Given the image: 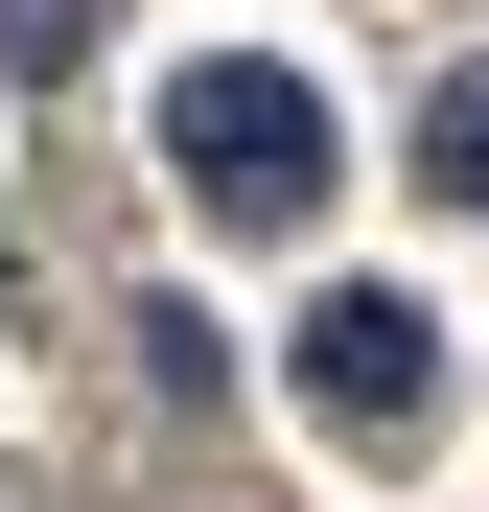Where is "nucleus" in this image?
Instances as JSON below:
<instances>
[{
  "mask_svg": "<svg viewBox=\"0 0 489 512\" xmlns=\"http://www.w3.org/2000/svg\"><path fill=\"white\" fill-rule=\"evenodd\" d=\"M163 163H187V210L210 233H326V70H280V47H187L163 70Z\"/></svg>",
  "mask_w": 489,
  "mask_h": 512,
  "instance_id": "obj_1",
  "label": "nucleus"
},
{
  "mask_svg": "<svg viewBox=\"0 0 489 512\" xmlns=\"http://www.w3.org/2000/svg\"><path fill=\"white\" fill-rule=\"evenodd\" d=\"M303 396L350 419V443H420V419H443V326L396 303V280H326L303 303Z\"/></svg>",
  "mask_w": 489,
  "mask_h": 512,
  "instance_id": "obj_2",
  "label": "nucleus"
},
{
  "mask_svg": "<svg viewBox=\"0 0 489 512\" xmlns=\"http://www.w3.org/2000/svg\"><path fill=\"white\" fill-rule=\"evenodd\" d=\"M420 187H443V210H489V70H443V94H420Z\"/></svg>",
  "mask_w": 489,
  "mask_h": 512,
  "instance_id": "obj_3",
  "label": "nucleus"
},
{
  "mask_svg": "<svg viewBox=\"0 0 489 512\" xmlns=\"http://www.w3.org/2000/svg\"><path fill=\"white\" fill-rule=\"evenodd\" d=\"M0 70H94V0H0Z\"/></svg>",
  "mask_w": 489,
  "mask_h": 512,
  "instance_id": "obj_4",
  "label": "nucleus"
}]
</instances>
